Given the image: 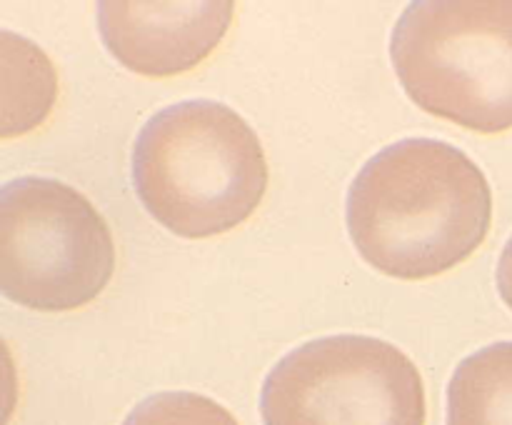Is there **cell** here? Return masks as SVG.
Listing matches in <instances>:
<instances>
[{
  "label": "cell",
  "instance_id": "1",
  "mask_svg": "<svg viewBox=\"0 0 512 425\" xmlns=\"http://www.w3.org/2000/svg\"><path fill=\"white\" fill-rule=\"evenodd\" d=\"M345 220L365 263L400 280L435 278L488 238L493 193L478 163L435 138H405L355 175Z\"/></svg>",
  "mask_w": 512,
  "mask_h": 425
},
{
  "label": "cell",
  "instance_id": "2",
  "mask_svg": "<svg viewBox=\"0 0 512 425\" xmlns=\"http://www.w3.org/2000/svg\"><path fill=\"white\" fill-rule=\"evenodd\" d=\"M140 203L180 238L228 233L255 213L268 163L255 130L218 100H183L148 118L133 145Z\"/></svg>",
  "mask_w": 512,
  "mask_h": 425
},
{
  "label": "cell",
  "instance_id": "3",
  "mask_svg": "<svg viewBox=\"0 0 512 425\" xmlns=\"http://www.w3.org/2000/svg\"><path fill=\"white\" fill-rule=\"evenodd\" d=\"M390 60L425 113L475 133L512 128V0H415Z\"/></svg>",
  "mask_w": 512,
  "mask_h": 425
},
{
  "label": "cell",
  "instance_id": "4",
  "mask_svg": "<svg viewBox=\"0 0 512 425\" xmlns=\"http://www.w3.org/2000/svg\"><path fill=\"white\" fill-rule=\"evenodd\" d=\"M115 270L108 223L83 193L25 175L0 195V278L13 303L45 313L98 298Z\"/></svg>",
  "mask_w": 512,
  "mask_h": 425
},
{
  "label": "cell",
  "instance_id": "5",
  "mask_svg": "<svg viewBox=\"0 0 512 425\" xmlns=\"http://www.w3.org/2000/svg\"><path fill=\"white\" fill-rule=\"evenodd\" d=\"M265 425H425V383L413 360L370 335L298 345L263 383Z\"/></svg>",
  "mask_w": 512,
  "mask_h": 425
},
{
  "label": "cell",
  "instance_id": "6",
  "mask_svg": "<svg viewBox=\"0 0 512 425\" xmlns=\"http://www.w3.org/2000/svg\"><path fill=\"white\" fill-rule=\"evenodd\" d=\"M233 13L230 0L98 3V28L120 65L148 78H168L203 63L225 38Z\"/></svg>",
  "mask_w": 512,
  "mask_h": 425
},
{
  "label": "cell",
  "instance_id": "7",
  "mask_svg": "<svg viewBox=\"0 0 512 425\" xmlns=\"http://www.w3.org/2000/svg\"><path fill=\"white\" fill-rule=\"evenodd\" d=\"M448 425H512V340L460 360L448 385Z\"/></svg>",
  "mask_w": 512,
  "mask_h": 425
},
{
  "label": "cell",
  "instance_id": "8",
  "mask_svg": "<svg viewBox=\"0 0 512 425\" xmlns=\"http://www.w3.org/2000/svg\"><path fill=\"white\" fill-rule=\"evenodd\" d=\"M123 425H238V420L208 395L165 390L140 400Z\"/></svg>",
  "mask_w": 512,
  "mask_h": 425
},
{
  "label": "cell",
  "instance_id": "9",
  "mask_svg": "<svg viewBox=\"0 0 512 425\" xmlns=\"http://www.w3.org/2000/svg\"><path fill=\"white\" fill-rule=\"evenodd\" d=\"M495 280H498V293L505 300V305L512 310V235L508 245L503 248V255L498 260V270H495Z\"/></svg>",
  "mask_w": 512,
  "mask_h": 425
}]
</instances>
